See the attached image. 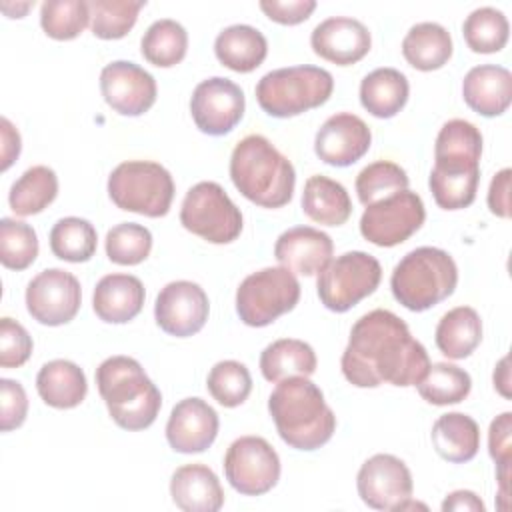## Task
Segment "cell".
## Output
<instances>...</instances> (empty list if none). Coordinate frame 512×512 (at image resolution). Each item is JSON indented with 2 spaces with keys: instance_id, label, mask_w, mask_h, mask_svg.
Masks as SVG:
<instances>
[{
  "instance_id": "7",
  "label": "cell",
  "mask_w": 512,
  "mask_h": 512,
  "mask_svg": "<svg viewBox=\"0 0 512 512\" xmlns=\"http://www.w3.org/2000/svg\"><path fill=\"white\" fill-rule=\"evenodd\" d=\"M334 78L320 66H288L264 74L256 84L260 108L274 118H292L328 102Z\"/></svg>"
},
{
  "instance_id": "27",
  "label": "cell",
  "mask_w": 512,
  "mask_h": 512,
  "mask_svg": "<svg viewBox=\"0 0 512 512\" xmlns=\"http://www.w3.org/2000/svg\"><path fill=\"white\" fill-rule=\"evenodd\" d=\"M36 390L44 404L68 410L76 408L88 392L84 370L70 360L46 362L36 376Z\"/></svg>"
},
{
  "instance_id": "46",
  "label": "cell",
  "mask_w": 512,
  "mask_h": 512,
  "mask_svg": "<svg viewBox=\"0 0 512 512\" xmlns=\"http://www.w3.org/2000/svg\"><path fill=\"white\" fill-rule=\"evenodd\" d=\"M32 354V338L26 328L4 316L0 320V366L2 368H18Z\"/></svg>"
},
{
  "instance_id": "17",
  "label": "cell",
  "mask_w": 512,
  "mask_h": 512,
  "mask_svg": "<svg viewBox=\"0 0 512 512\" xmlns=\"http://www.w3.org/2000/svg\"><path fill=\"white\" fill-rule=\"evenodd\" d=\"M210 304L206 292L190 280L166 284L154 304L156 324L170 336L188 338L200 332L208 320Z\"/></svg>"
},
{
  "instance_id": "6",
  "label": "cell",
  "mask_w": 512,
  "mask_h": 512,
  "mask_svg": "<svg viewBox=\"0 0 512 512\" xmlns=\"http://www.w3.org/2000/svg\"><path fill=\"white\" fill-rule=\"evenodd\" d=\"M458 268L454 258L434 246L408 252L392 270L390 288L394 298L412 312H424L456 290Z\"/></svg>"
},
{
  "instance_id": "51",
  "label": "cell",
  "mask_w": 512,
  "mask_h": 512,
  "mask_svg": "<svg viewBox=\"0 0 512 512\" xmlns=\"http://www.w3.org/2000/svg\"><path fill=\"white\" fill-rule=\"evenodd\" d=\"M442 510H466V512H484V502L470 490H456L452 494H448L442 502Z\"/></svg>"
},
{
  "instance_id": "37",
  "label": "cell",
  "mask_w": 512,
  "mask_h": 512,
  "mask_svg": "<svg viewBox=\"0 0 512 512\" xmlns=\"http://www.w3.org/2000/svg\"><path fill=\"white\" fill-rule=\"evenodd\" d=\"M416 388L426 402L434 406H448L462 402L470 394L472 378L456 364L438 362L430 364L426 376L416 384Z\"/></svg>"
},
{
  "instance_id": "30",
  "label": "cell",
  "mask_w": 512,
  "mask_h": 512,
  "mask_svg": "<svg viewBox=\"0 0 512 512\" xmlns=\"http://www.w3.org/2000/svg\"><path fill=\"white\" fill-rule=\"evenodd\" d=\"M410 86L396 68H376L360 82V104L376 118L396 116L408 102Z\"/></svg>"
},
{
  "instance_id": "16",
  "label": "cell",
  "mask_w": 512,
  "mask_h": 512,
  "mask_svg": "<svg viewBox=\"0 0 512 512\" xmlns=\"http://www.w3.org/2000/svg\"><path fill=\"white\" fill-rule=\"evenodd\" d=\"M358 496L368 508L398 510L402 502L412 498V474L408 466L394 454H374L356 476Z\"/></svg>"
},
{
  "instance_id": "41",
  "label": "cell",
  "mask_w": 512,
  "mask_h": 512,
  "mask_svg": "<svg viewBox=\"0 0 512 512\" xmlns=\"http://www.w3.org/2000/svg\"><path fill=\"white\" fill-rule=\"evenodd\" d=\"M206 388L212 398L224 408L240 406L252 392V376L242 362H216L206 378Z\"/></svg>"
},
{
  "instance_id": "50",
  "label": "cell",
  "mask_w": 512,
  "mask_h": 512,
  "mask_svg": "<svg viewBox=\"0 0 512 512\" xmlns=\"http://www.w3.org/2000/svg\"><path fill=\"white\" fill-rule=\"evenodd\" d=\"M0 138H2V164H0V168L8 170L12 166V162L18 158L20 148H22L20 134L8 118H0Z\"/></svg>"
},
{
  "instance_id": "8",
  "label": "cell",
  "mask_w": 512,
  "mask_h": 512,
  "mask_svg": "<svg viewBox=\"0 0 512 512\" xmlns=\"http://www.w3.org/2000/svg\"><path fill=\"white\" fill-rule=\"evenodd\" d=\"M108 196L120 210L160 218L174 200V180L158 162L128 160L110 172Z\"/></svg>"
},
{
  "instance_id": "2",
  "label": "cell",
  "mask_w": 512,
  "mask_h": 512,
  "mask_svg": "<svg viewBox=\"0 0 512 512\" xmlns=\"http://www.w3.org/2000/svg\"><path fill=\"white\" fill-rule=\"evenodd\" d=\"M482 134L468 120H448L434 144V168L428 178L436 204L462 210L476 200L480 182Z\"/></svg>"
},
{
  "instance_id": "39",
  "label": "cell",
  "mask_w": 512,
  "mask_h": 512,
  "mask_svg": "<svg viewBox=\"0 0 512 512\" xmlns=\"http://www.w3.org/2000/svg\"><path fill=\"white\" fill-rule=\"evenodd\" d=\"M146 6V0H92L90 28L96 38L118 40L124 38L138 20V12Z\"/></svg>"
},
{
  "instance_id": "45",
  "label": "cell",
  "mask_w": 512,
  "mask_h": 512,
  "mask_svg": "<svg viewBox=\"0 0 512 512\" xmlns=\"http://www.w3.org/2000/svg\"><path fill=\"white\" fill-rule=\"evenodd\" d=\"M512 414L502 412L496 416L488 430V452L496 462V476L500 484V496L508 494V478H510V456H512Z\"/></svg>"
},
{
  "instance_id": "26",
  "label": "cell",
  "mask_w": 512,
  "mask_h": 512,
  "mask_svg": "<svg viewBox=\"0 0 512 512\" xmlns=\"http://www.w3.org/2000/svg\"><path fill=\"white\" fill-rule=\"evenodd\" d=\"M214 54L222 66L246 74L264 62L268 42L258 28L248 24H232L216 36Z\"/></svg>"
},
{
  "instance_id": "13",
  "label": "cell",
  "mask_w": 512,
  "mask_h": 512,
  "mask_svg": "<svg viewBox=\"0 0 512 512\" xmlns=\"http://www.w3.org/2000/svg\"><path fill=\"white\" fill-rule=\"evenodd\" d=\"M224 474L236 492L260 496L278 484L280 458L262 436H242L226 450Z\"/></svg>"
},
{
  "instance_id": "48",
  "label": "cell",
  "mask_w": 512,
  "mask_h": 512,
  "mask_svg": "<svg viewBox=\"0 0 512 512\" xmlns=\"http://www.w3.org/2000/svg\"><path fill=\"white\" fill-rule=\"evenodd\" d=\"M260 10L274 22L294 26L306 22L316 10L314 0H262Z\"/></svg>"
},
{
  "instance_id": "44",
  "label": "cell",
  "mask_w": 512,
  "mask_h": 512,
  "mask_svg": "<svg viewBox=\"0 0 512 512\" xmlns=\"http://www.w3.org/2000/svg\"><path fill=\"white\" fill-rule=\"evenodd\" d=\"M152 250V234L136 222H122L106 234V256L120 266H136L148 258Z\"/></svg>"
},
{
  "instance_id": "3",
  "label": "cell",
  "mask_w": 512,
  "mask_h": 512,
  "mask_svg": "<svg viewBox=\"0 0 512 512\" xmlns=\"http://www.w3.org/2000/svg\"><path fill=\"white\" fill-rule=\"evenodd\" d=\"M268 412L280 438L296 450L324 446L336 428V416L322 390L306 376L280 380L268 398Z\"/></svg>"
},
{
  "instance_id": "18",
  "label": "cell",
  "mask_w": 512,
  "mask_h": 512,
  "mask_svg": "<svg viewBox=\"0 0 512 512\" xmlns=\"http://www.w3.org/2000/svg\"><path fill=\"white\" fill-rule=\"evenodd\" d=\"M100 92L106 104L122 116H140L156 102V80L128 60H116L100 72Z\"/></svg>"
},
{
  "instance_id": "40",
  "label": "cell",
  "mask_w": 512,
  "mask_h": 512,
  "mask_svg": "<svg viewBox=\"0 0 512 512\" xmlns=\"http://www.w3.org/2000/svg\"><path fill=\"white\" fill-rule=\"evenodd\" d=\"M408 174L396 162L378 160L368 164L356 176V194L364 206L376 204L396 192L408 190Z\"/></svg>"
},
{
  "instance_id": "33",
  "label": "cell",
  "mask_w": 512,
  "mask_h": 512,
  "mask_svg": "<svg viewBox=\"0 0 512 512\" xmlns=\"http://www.w3.org/2000/svg\"><path fill=\"white\" fill-rule=\"evenodd\" d=\"M316 364L312 346L296 338H280L260 354V372L268 382H280L290 376L308 378L316 372Z\"/></svg>"
},
{
  "instance_id": "31",
  "label": "cell",
  "mask_w": 512,
  "mask_h": 512,
  "mask_svg": "<svg viewBox=\"0 0 512 512\" xmlns=\"http://www.w3.org/2000/svg\"><path fill=\"white\" fill-rule=\"evenodd\" d=\"M402 54L406 62L416 70H438L452 56L450 32L438 22L414 24L402 40Z\"/></svg>"
},
{
  "instance_id": "28",
  "label": "cell",
  "mask_w": 512,
  "mask_h": 512,
  "mask_svg": "<svg viewBox=\"0 0 512 512\" xmlns=\"http://www.w3.org/2000/svg\"><path fill=\"white\" fill-rule=\"evenodd\" d=\"M304 214L322 226H342L352 214L346 188L328 176H310L302 192Z\"/></svg>"
},
{
  "instance_id": "34",
  "label": "cell",
  "mask_w": 512,
  "mask_h": 512,
  "mask_svg": "<svg viewBox=\"0 0 512 512\" xmlns=\"http://www.w3.org/2000/svg\"><path fill=\"white\" fill-rule=\"evenodd\" d=\"M58 194V176L48 166L28 168L10 188L8 202L14 214L32 216L54 202Z\"/></svg>"
},
{
  "instance_id": "47",
  "label": "cell",
  "mask_w": 512,
  "mask_h": 512,
  "mask_svg": "<svg viewBox=\"0 0 512 512\" xmlns=\"http://www.w3.org/2000/svg\"><path fill=\"white\" fill-rule=\"evenodd\" d=\"M28 414V396L20 382L2 378L0 380V428L10 432L24 424Z\"/></svg>"
},
{
  "instance_id": "12",
  "label": "cell",
  "mask_w": 512,
  "mask_h": 512,
  "mask_svg": "<svg viewBox=\"0 0 512 512\" xmlns=\"http://www.w3.org/2000/svg\"><path fill=\"white\" fill-rule=\"evenodd\" d=\"M424 202L416 192L402 190L366 206L360 218V234L380 248L406 242L424 224Z\"/></svg>"
},
{
  "instance_id": "11",
  "label": "cell",
  "mask_w": 512,
  "mask_h": 512,
  "mask_svg": "<svg viewBox=\"0 0 512 512\" xmlns=\"http://www.w3.org/2000/svg\"><path fill=\"white\" fill-rule=\"evenodd\" d=\"M180 224L212 244H230L242 232V212L218 182L204 180L186 192Z\"/></svg>"
},
{
  "instance_id": "35",
  "label": "cell",
  "mask_w": 512,
  "mask_h": 512,
  "mask_svg": "<svg viewBox=\"0 0 512 512\" xmlns=\"http://www.w3.org/2000/svg\"><path fill=\"white\" fill-rule=\"evenodd\" d=\"M142 56L158 66V68H170L184 60L188 50V32L184 26L176 20L162 18L148 26L140 40Z\"/></svg>"
},
{
  "instance_id": "22",
  "label": "cell",
  "mask_w": 512,
  "mask_h": 512,
  "mask_svg": "<svg viewBox=\"0 0 512 512\" xmlns=\"http://www.w3.org/2000/svg\"><path fill=\"white\" fill-rule=\"evenodd\" d=\"M332 238L312 226H294L274 244V258L292 274L314 276L332 260Z\"/></svg>"
},
{
  "instance_id": "9",
  "label": "cell",
  "mask_w": 512,
  "mask_h": 512,
  "mask_svg": "<svg viewBox=\"0 0 512 512\" xmlns=\"http://www.w3.org/2000/svg\"><path fill=\"white\" fill-rule=\"evenodd\" d=\"M300 300V282L284 268H262L246 276L236 290V312L246 326L262 328L294 310Z\"/></svg>"
},
{
  "instance_id": "10",
  "label": "cell",
  "mask_w": 512,
  "mask_h": 512,
  "mask_svg": "<svg viewBox=\"0 0 512 512\" xmlns=\"http://www.w3.org/2000/svg\"><path fill=\"white\" fill-rule=\"evenodd\" d=\"M382 280L380 262L362 250H352L330 260L316 278L320 302L332 312H348L370 296Z\"/></svg>"
},
{
  "instance_id": "19",
  "label": "cell",
  "mask_w": 512,
  "mask_h": 512,
  "mask_svg": "<svg viewBox=\"0 0 512 512\" xmlns=\"http://www.w3.org/2000/svg\"><path fill=\"white\" fill-rule=\"evenodd\" d=\"M370 144L368 124L352 112H338L316 132L314 152L322 162L344 168L358 162L370 150Z\"/></svg>"
},
{
  "instance_id": "20",
  "label": "cell",
  "mask_w": 512,
  "mask_h": 512,
  "mask_svg": "<svg viewBox=\"0 0 512 512\" xmlns=\"http://www.w3.org/2000/svg\"><path fill=\"white\" fill-rule=\"evenodd\" d=\"M218 414L202 398L180 400L166 422V440L174 452L198 454L218 436Z\"/></svg>"
},
{
  "instance_id": "49",
  "label": "cell",
  "mask_w": 512,
  "mask_h": 512,
  "mask_svg": "<svg viewBox=\"0 0 512 512\" xmlns=\"http://www.w3.org/2000/svg\"><path fill=\"white\" fill-rule=\"evenodd\" d=\"M488 208L500 218L510 216V168H502L494 174L488 188Z\"/></svg>"
},
{
  "instance_id": "38",
  "label": "cell",
  "mask_w": 512,
  "mask_h": 512,
  "mask_svg": "<svg viewBox=\"0 0 512 512\" xmlns=\"http://www.w3.org/2000/svg\"><path fill=\"white\" fill-rule=\"evenodd\" d=\"M462 34L472 52L492 54L500 52L506 46L510 36V24L504 12L492 6H482L466 16L462 24Z\"/></svg>"
},
{
  "instance_id": "14",
  "label": "cell",
  "mask_w": 512,
  "mask_h": 512,
  "mask_svg": "<svg viewBox=\"0 0 512 512\" xmlns=\"http://www.w3.org/2000/svg\"><path fill=\"white\" fill-rule=\"evenodd\" d=\"M82 302L80 282L62 268H48L36 274L26 288L28 314L44 326H62L70 322Z\"/></svg>"
},
{
  "instance_id": "32",
  "label": "cell",
  "mask_w": 512,
  "mask_h": 512,
  "mask_svg": "<svg viewBox=\"0 0 512 512\" xmlns=\"http://www.w3.org/2000/svg\"><path fill=\"white\" fill-rule=\"evenodd\" d=\"M482 340V320L470 306L448 310L436 326V346L452 360L468 358Z\"/></svg>"
},
{
  "instance_id": "25",
  "label": "cell",
  "mask_w": 512,
  "mask_h": 512,
  "mask_svg": "<svg viewBox=\"0 0 512 512\" xmlns=\"http://www.w3.org/2000/svg\"><path fill=\"white\" fill-rule=\"evenodd\" d=\"M172 502L184 512H218L224 492L218 476L206 464H186L170 478Z\"/></svg>"
},
{
  "instance_id": "52",
  "label": "cell",
  "mask_w": 512,
  "mask_h": 512,
  "mask_svg": "<svg viewBox=\"0 0 512 512\" xmlns=\"http://www.w3.org/2000/svg\"><path fill=\"white\" fill-rule=\"evenodd\" d=\"M510 374H508V358L504 356L500 362H498V368L494 370V388L504 396V398H510Z\"/></svg>"
},
{
  "instance_id": "36",
  "label": "cell",
  "mask_w": 512,
  "mask_h": 512,
  "mask_svg": "<svg viewBox=\"0 0 512 512\" xmlns=\"http://www.w3.org/2000/svg\"><path fill=\"white\" fill-rule=\"evenodd\" d=\"M96 228L78 216L60 218L50 230V250L56 258L66 262H86L96 252Z\"/></svg>"
},
{
  "instance_id": "4",
  "label": "cell",
  "mask_w": 512,
  "mask_h": 512,
  "mask_svg": "<svg viewBox=\"0 0 512 512\" xmlns=\"http://www.w3.org/2000/svg\"><path fill=\"white\" fill-rule=\"evenodd\" d=\"M230 178L244 198L262 208L286 206L296 184L292 162L260 134H248L234 146Z\"/></svg>"
},
{
  "instance_id": "29",
  "label": "cell",
  "mask_w": 512,
  "mask_h": 512,
  "mask_svg": "<svg viewBox=\"0 0 512 512\" xmlns=\"http://www.w3.org/2000/svg\"><path fill=\"white\" fill-rule=\"evenodd\" d=\"M434 450L448 462L472 460L480 448V428L474 418L462 412L442 414L430 432Z\"/></svg>"
},
{
  "instance_id": "15",
  "label": "cell",
  "mask_w": 512,
  "mask_h": 512,
  "mask_svg": "<svg viewBox=\"0 0 512 512\" xmlns=\"http://www.w3.org/2000/svg\"><path fill=\"white\" fill-rule=\"evenodd\" d=\"M244 92L228 78L202 80L190 98V114L196 128L208 136H224L244 116Z\"/></svg>"
},
{
  "instance_id": "1",
  "label": "cell",
  "mask_w": 512,
  "mask_h": 512,
  "mask_svg": "<svg viewBox=\"0 0 512 512\" xmlns=\"http://www.w3.org/2000/svg\"><path fill=\"white\" fill-rule=\"evenodd\" d=\"M340 366L352 386L392 384L404 388L416 386L426 376L430 358L400 316L376 308L352 326Z\"/></svg>"
},
{
  "instance_id": "23",
  "label": "cell",
  "mask_w": 512,
  "mask_h": 512,
  "mask_svg": "<svg viewBox=\"0 0 512 512\" xmlns=\"http://www.w3.org/2000/svg\"><path fill=\"white\" fill-rule=\"evenodd\" d=\"M462 96L480 116H500L512 102V74L508 68L496 64L474 66L464 76Z\"/></svg>"
},
{
  "instance_id": "24",
  "label": "cell",
  "mask_w": 512,
  "mask_h": 512,
  "mask_svg": "<svg viewBox=\"0 0 512 512\" xmlns=\"http://www.w3.org/2000/svg\"><path fill=\"white\" fill-rule=\"evenodd\" d=\"M144 286L132 274H108L100 278L92 294V308L102 322L126 324L144 306Z\"/></svg>"
},
{
  "instance_id": "42",
  "label": "cell",
  "mask_w": 512,
  "mask_h": 512,
  "mask_svg": "<svg viewBox=\"0 0 512 512\" xmlns=\"http://www.w3.org/2000/svg\"><path fill=\"white\" fill-rule=\"evenodd\" d=\"M90 20L84 0H48L40 6V26L54 40L76 38Z\"/></svg>"
},
{
  "instance_id": "5",
  "label": "cell",
  "mask_w": 512,
  "mask_h": 512,
  "mask_svg": "<svg viewBox=\"0 0 512 512\" xmlns=\"http://www.w3.org/2000/svg\"><path fill=\"white\" fill-rule=\"evenodd\" d=\"M96 384L108 414L124 430L148 428L162 408L160 390L130 356L106 358L96 368Z\"/></svg>"
},
{
  "instance_id": "21",
  "label": "cell",
  "mask_w": 512,
  "mask_h": 512,
  "mask_svg": "<svg viewBox=\"0 0 512 512\" xmlns=\"http://www.w3.org/2000/svg\"><path fill=\"white\" fill-rule=\"evenodd\" d=\"M310 46L320 58L338 66H350L370 52L372 36L360 20L332 16L312 30Z\"/></svg>"
},
{
  "instance_id": "43",
  "label": "cell",
  "mask_w": 512,
  "mask_h": 512,
  "mask_svg": "<svg viewBox=\"0 0 512 512\" xmlns=\"http://www.w3.org/2000/svg\"><path fill=\"white\" fill-rule=\"evenodd\" d=\"M38 256V236L26 222L0 220V262L8 270H26Z\"/></svg>"
}]
</instances>
